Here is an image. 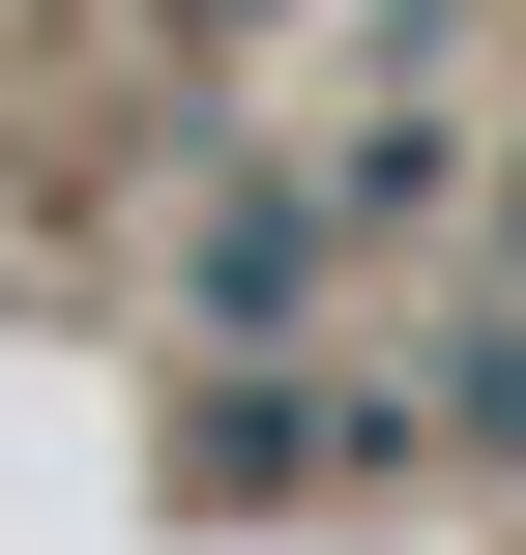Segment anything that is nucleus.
Masks as SVG:
<instances>
[{
	"label": "nucleus",
	"mask_w": 526,
	"mask_h": 555,
	"mask_svg": "<svg viewBox=\"0 0 526 555\" xmlns=\"http://www.w3.org/2000/svg\"><path fill=\"white\" fill-rule=\"evenodd\" d=\"M498 263H526V176H498Z\"/></svg>",
	"instance_id": "nucleus-1"
}]
</instances>
